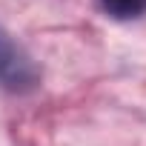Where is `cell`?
<instances>
[{
    "label": "cell",
    "instance_id": "7a4b0ae2",
    "mask_svg": "<svg viewBox=\"0 0 146 146\" xmlns=\"http://www.w3.org/2000/svg\"><path fill=\"white\" fill-rule=\"evenodd\" d=\"M103 9L117 20H129L146 12V0H103Z\"/></svg>",
    "mask_w": 146,
    "mask_h": 146
},
{
    "label": "cell",
    "instance_id": "6da1fadb",
    "mask_svg": "<svg viewBox=\"0 0 146 146\" xmlns=\"http://www.w3.org/2000/svg\"><path fill=\"white\" fill-rule=\"evenodd\" d=\"M40 86V69L32 54L0 26V89L12 95H29Z\"/></svg>",
    "mask_w": 146,
    "mask_h": 146
}]
</instances>
